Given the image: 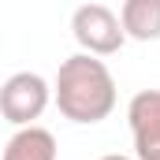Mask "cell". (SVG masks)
Returning <instances> with one entry per match:
<instances>
[{
  "mask_svg": "<svg viewBox=\"0 0 160 160\" xmlns=\"http://www.w3.org/2000/svg\"><path fill=\"white\" fill-rule=\"evenodd\" d=\"M52 101L63 119L93 127V123L108 119L116 108V78L104 60L75 52L60 63V71L52 78Z\"/></svg>",
  "mask_w": 160,
  "mask_h": 160,
  "instance_id": "1",
  "label": "cell"
},
{
  "mask_svg": "<svg viewBox=\"0 0 160 160\" xmlns=\"http://www.w3.org/2000/svg\"><path fill=\"white\" fill-rule=\"evenodd\" d=\"M48 101H52V86L38 71H15L0 86V116L8 123H15L19 130L34 127V119L45 116Z\"/></svg>",
  "mask_w": 160,
  "mask_h": 160,
  "instance_id": "2",
  "label": "cell"
},
{
  "mask_svg": "<svg viewBox=\"0 0 160 160\" xmlns=\"http://www.w3.org/2000/svg\"><path fill=\"white\" fill-rule=\"evenodd\" d=\"M71 34L82 45V52L86 56H97V60L119 52L123 41H127V34H123V26H119V15L112 8H104V4H82V8H75Z\"/></svg>",
  "mask_w": 160,
  "mask_h": 160,
  "instance_id": "3",
  "label": "cell"
},
{
  "mask_svg": "<svg viewBox=\"0 0 160 160\" xmlns=\"http://www.w3.org/2000/svg\"><path fill=\"white\" fill-rule=\"evenodd\" d=\"M127 123H130L134 153L160 145V89H142V93H134L130 104H127Z\"/></svg>",
  "mask_w": 160,
  "mask_h": 160,
  "instance_id": "4",
  "label": "cell"
},
{
  "mask_svg": "<svg viewBox=\"0 0 160 160\" xmlns=\"http://www.w3.org/2000/svg\"><path fill=\"white\" fill-rule=\"evenodd\" d=\"M119 26L134 41H160V0H123Z\"/></svg>",
  "mask_w": 160,
  "mask_h": 160,
  "instance_id": "5",
  "label": "cell"
},
{
  "mask_svg": "<svg viewBox=\"0 0 160 160\" xmlns=\"http://www.w3.org/2000/svg\"><path fill=\"white\" fill-rule=\"evenodd\" d=\"M0 160H56V138L45 127H22L8 138Z\"/></svg>",
  "mask_w": 160,
  "mask_h": 160,
  "instance_id": "6",
  "label": "cell"
},
{
  "mask_svg": "<svg viewBox=\"0 0 160 160\" xmlns=\"http://www.w3.org/2000/svg\"><path fill=\"white\" fill-rule=\"evenodd\" d=\"M134 160H160V145H153V149H138Z\"/></svg>",
  "mask_w": 160,
  "mask_h": 160,
  "instance_id": "7",
  "label": "cell"
},
{
  "mask_svg": "<svg viewBox=\"0 0 160 160\" xmlns=\"http://www.w3.org/2000/svg\"><path fill=\"white\" fill-rule=\"evenodd\" d=\"M97 160H134V157H127V153H104V157H97Z\"/></svg>",
  "mask_w": 160,
  "mask_h": 160,
  "instance_id": "8",
  "label": "cell"
}]
</instances>
